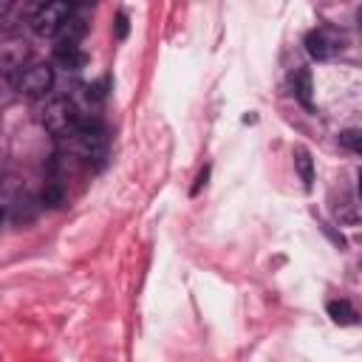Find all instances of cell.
<instances>
[{"instance_id": "6da1fadb", "label": "cell", "mask_w": 362, "mask_h": 362, "mask_svg": "<svg viewBox=\"0 0 362 362\" xmlns=\"http://www.w3.org/2000/svg\"><path fill=\"white\" fill-rule=\"evenodd\" d=\"M80 125H82L80 111H77V105L68 96L51 99L46 105V111H43V127L51 136H74L80 130Z\"/></svg>"}, {"instance_id": "7a4b0ae2", "label": "cell", "mask_w": 362, "mask_h": 362, "mask_svg": "<svg viewBox=\"0 0 362 362\" xmlns=\"http://www.w3.org/2000/svg\"><path fill=\"white\" fill-rule=\"evenodd\" d=\"M74 18V6L65 0H54V4L37 6V12L29 18V26L37 37H57L60 29Z\"/></svg>"}, {"instance_id": "3957f363", "label": "cell", "mask_w": 362, "mask_h": 362, "mask_svg": "<svg viewBox=\"0 0 362 362\" xmlns=\"http://www.w3.org/2000/svg\"><path fill=\"white\" fill-rule=\"evenodd\" d=\"M54 88V68L51 65H29L15 77V91L29 99H40Z\"/></svg>"}, {"instance_id": "277c9868", "label": "cell", "mask_w": 362, "mask_h": 362, "mask_svg": "<svg viewBox=\"0 0 362 362\" xmlns=\"http://www.w3.org/2000/svg\"><path fill=\"white\" fill-rule=\"evenodd\" d=\"M71 144L88 161H102L108 156V133L99 125H80V130L71 136Z\"/></svg>"}, {"instance_id": "5b68a950", "label": "cell", "mask_w": 362, "mask_h": 362, "mask_svg": "<svg viewBox=\"0 0 362 362\" xmlns=\"http://www.w3.org/2000/svg\"><path fill=\"white\" fill-rule=\"evenodd\" d=\"M306 51H308V57L325 63V60H331V57H337L342 51V35L337 29H331V26L311 29L306 35Z\"/></svg>"}, {"instance_id": "8992f818", "label": "cell", "mask_w": 362, "mask_h": 362, "mask_svg": "<svg viewBox=\"0 0 362 362\" xmlns=\"http://www.w3.org/2000/svg\"><path fill=\"white\" fill-rule=\"evenodd\" d=\"M26 60H29L26 40L9 37V40L0 43V74L4 77H18L26 68Z\"/></svg>"}, {"instance_id": "52a82bcc", "label": "cell", "mask_w": 362, "mask_h": 362, "mask_svg": "<svg viewBox=\"0 0 362 362\" xmlns=\"http://www.w3.org/2000/svg\"><path fill=\"white\" fill-rule=\"evenodd\" d=\"M54 63L65 71H80L85 65V51L80 43H57L54 46Z\"/></svg>"}, {"instance_id": "ba28073f", "label": "cell", "mask_w": 362, "mask_h": 362, "mask_svg": "<svg viewBox=\"0 0 362 362\" xmlns=\"http://www.w3.org/2000/svg\"><path fill=\"white\" fill-rule=\"evenodd\" d=\"M294 167H297V173L303 178V187L311 190V185H314V161H311V153L306 147H294Z\"/></svg>"}, {"instance_id": "9c48e42d", "label": "cell", "mask_w": 362, "mask_h": 362, "mask_svg": "<svg viewBox=\"0 0 362 362\" xmlns=\"http://www.w3.org/2000/svg\"><path fill=\"white\" fill-rule=\"evenodd\" d=\"M292 88H294L297 99H300L306 108H311V74H308L306 68H294V74H292Z\"/></svg>"}, {"instance_id": "30bf717a", "label": "cell", "mask_w": 362, "mask_h": 362, "mask_svg": "<svg viewBox=\"0 0 362 362\" xmlns=\"http://www.w3.org/2000/svg\"><path fill=\"white\" fill-rule=\"evenodd\" d=\"M328 317L337 323V325H354L356 323V311L348 300H331L328 303Z\"/></svg>"}, {"instance_id": "8fae6325", "label": "cell", "mask_w": 362, "mask_h": 362, "mask_svg": "<svg viewBox=\"0 0 362 362\" xmlns=\"http://www.w3.org/2000/svg\"><path fill=\"white\" fill-rule=\"evenodd\" d=\"M40 204L49 207V210L65 207V190H63V185H57V181H49V185L40 190Z\"/></svg>"}, {"instance_id": "7c38bea8", "label": "cell", "mask_w": 362, "mask_h": 362, "mask_svg": "<svg viewBox=\"0 0 362 362\" xmlns=\"http://www.w3.org/2000/svg\"><path fill=\"white\" fill-rule=\"evenodd\" d=\"M359 142H362L359 130H345V133H339V144H342L345 150H351V153H359Z\"/></svg>"}, {"instance_id": "4fadbf2b", "label": "cell", "mask_w": 362, "mask_h": 362, "mask_svg": "<svg viewBox=\"0 0 362 362\" xmlns=\"http://www.w3.org/2000/svg\"><path fill=\"white\" fill-rule=\"evenodd\" d=\"M337 218L342 221V224H348V227H356V221H359V216H356V204H342L339 210H337Z\"/></svg>"}, {"instance_id": "5bb4252c", "label": "cell", "mask_w": 362, "mask_h": 362, "mask_svg": "<svg viewBox=\"0 0 362 362\" xmlns=\"http://www.w3.org/2000/svg\"><path fill=\"white\" fill-rule=\"evenodd\" d=\"M207 178H210V167H204V170L199 173V178H196V187H193V196H196V193H199V190L207 185Z\"/></svg>"}, {"instance_id": "9a60e30c", "label": "cell", "mask_w": 362, "mask_h": 362, "mask_svg": "<svg viewBox=\"0 0 362 362\" xmlns=\"http://www.w3.org/2000/svg\"><path fill=\"white\" fill-rule=\"evenodd\" d=\"M116 37H119V40L127 37V18H125V15L116 18Z\"/></svg>"}, {"instance_id": "2e32d148", "label": "cell", "mask_w": 362, "mask_h": 362, "mask_svg": "<svg viewBox=\"0 0 362 362\" xmlns=\"http://www.w3.org/2000/svg\"><path fill=\"white\" fill-rule=\"evenodd\" d=\"M4 218H6V213H4V210H0V224H4Z\"/></svg>"}]
</instances>
